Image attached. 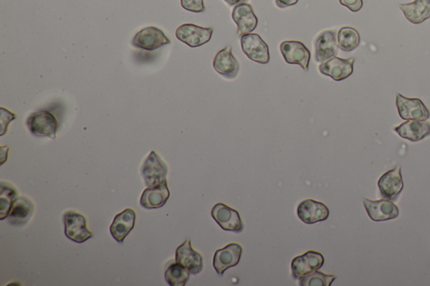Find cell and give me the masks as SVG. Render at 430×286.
Returning a JSON list of instances; mask_svg holds the SVG:
<instances>
[{"label":"cell","instance_id":"3957f363","mask_svg":"<svg viewBox=\"0 0 430 286\" xmlns=\"http://www.w3.org/2000/svg\"><path fill=\"white\" fill-rule=\"evenodd\" d=\"M171 41L161 30L149 26L140 30L131 42L135 49L153 51L159 48L169 45Z\"/></svg>","mask_w":430,"mask_h":286},{"label":"cell","instance_id":"5b68a950","mask_svg":"<svg viewBox=\"0 0 430 286\" xmlns=\"http://www.w3.org/2000/svg\"><path fill=\"white\" fill-rule=\"evenodd\" d=\"M244 54L254 63L267 64L270 61L269 47L258 34L250 33L240 37Z\"/></svg>","mask_w":430,"mask_h":286},{"label":"cell","instance_id":"44dd1931","mask_svg":"<svg viewBox=\"0 0 430 286\" xmlns=\"http://www.w3.org/2000/svg\"><path fill=\"white\" fill-rule=\"evenodd\" d=\"M394 131L403 139L410 140L411 142H419L430 135V123L407 120L395 128Z\"/></svg>","mask_w":430,"mask_h":286},{"label":"cell","instance_id":"7c38bea8","mask_svg":"<svg viewBox=\"0 0 430 286\" xmlns=\"http://www.w3.org/2000/svg\"><path fill=\"white\" fill-rule=\"evenodd\" d=\"M363 204L369 218L374 222H384L397 218L399 215L398 206L388 199L373 201L363 198Z\"/></svg>","mask_w":430,"mask_h":286},{"label":"cell","instance_id":"cb8c5ba5","mask_svg":"<svg viewBox=\"0 0 430 286\" xmlns=\"http://www.w3.org/2000/svg\"><path fill=\"white\" fill-rule=\"evenodd\" d=\"M33 213L34 205L32 201L25 197L16 198L8 214V222L14 226L25 225L29 222Z\"/></svg>","mask_w":430,"mask_h":286},{"label":"cell","instance_id":"7402d4cb","mask_svg":"<svg viewBox=\"0 0 430 286\" xmlns=\"http://www.w3.org/2000/svg\"><path fill=\"white\" fill-rule=\"evenodd\" d=\"M170 197V190L166 180L154 187H147L140 197V205L146 209H160Z\"/></svg>","mask_w":430,"mask_h":286},{"label":"cell","instance_id":"5bb4252c","mask_svg":"<svg viewBox=\"0 0 430 286\" xmlns=\"http://www.w3.org/2000/svg\"><path fill=\"white\" fill-rule=\"evenodd\" d=\"M355 58L342 59L333 56L330 60L319 65L320 73L330 77L336 82L345 80L352 76L354 72Z\"/></svg>","mask_w":430,"mask_h":286},{"label":"cell","instance_id":"30bf717a","mask_svg":"<svg viewBox=\"0 0 430 286\" xmlns=\"http://www.w3.org/2000/svg\"><path fill=\"white\" fill-rule=\"evenodd\" d=\"M280 51L288 64L300 65L305 72H309L311 54L304 43L287 41L281 43Z\"/></svg>","mask_w":430,"mask_h":286},{"label":"cell","instance_id":"d4e9b609","mask_svg":"<svg viewBox=\"0 0 430 286\" xmlns=\"http://www.w3.org/2000/svg\"><path fill=\"white\" fill-rule=\"evenodd\" d=\"M338 46L344 51H352L359 46L361 37L357 30L352 27H343L337 36Z\"/></svg>","mask_w":430,"mask_h":286},{"label":"cell","instance_id":"ffe728a7","mask_svg":"<svg viewBox=\"0 0 430 286\" xmlns=\"http://www.w3.org/2000/svg\"><path fill=\"white\" fill-rule=\"evenodd\" d=\"M135 220H137V213L131 209H126L116 216L109 231L118 243L122 244L125 237L133 231Z\"/></svg>","mask_w":430,"mask_h":286},{"label":"cell","instance_id":"e0dca14e","mask_svg":"<svg viewBox=\"0 0 430 286\" xmlns=\"http://www.w3.org/2000/svg\"><path fill=\"white\" fill-rule=\"evenodd\" d=\"M297 213L302 223L314 224L326 221L330 216V210L322 202L308 199L298 205Z\"/></svg>","mask_w":430,"mask_h":286},{"label":"cell","instance_id":"52a82bcc","mask_svg":"<svg viewBox=\"0 0 430 286\" xmlns=\"http://www.w3.org/2000/svg\"><path fill=\"white\" fill-rule=\"evenodd\" d=\"M324 263L323 254L316 251H308L293 259L292 275L295 280H300L321 268Z\"/></svg>","mask_w":430,"mask_h":286},{"label":"cell","instance_id":"4316f807","mask_svg":"<svg viewBox=\"0 0 430 286\" xmlns=\"http://www.w3.org/2000/svg\"><path fill=\"white\" fill-rule=\"evenodd\" d=\"M190 273L178 263H172L166 271L165 279L171 286L186 285L190 278Z\"/></svg>","mask_w":430,"mask_h":286},{"label":"cell","instance_id":"f546056e","mask_svg":"<svg viewBox=\"0 0 430 286\" xmlns=\"http://www.w3.org/2000/svg\"><path fill=\"white\" fill-rule=\"evenodd\" d=\"M17 116L16 113H12L8 110L1 108V125L2 133L1 135L6 134L8 130V125L12 120H16Z\"/></svg>","mask_w":430,"mask_h":286},{"label":"cell","instance_id":"9a60e30c","mask_svg":"<svg viewBox=\"0 0 430 286\" xmlns=\"http://www.w3.org/2000/svg\"><path fill=\"white\" fill-rule=\"evenodd\" d=\"M241 254H242V247L235 243L216 250L214 256L213 266L217 274L222 276L228 268L238 265Z\"/></svg>","mask_w":430,"mask_h":286},{"label":"cell","instance_id":"d6986e66","mask_svg":"<svg viewBox=\"0 0 430 286\" xmlns=\"http://www.w3.org/2000/svg\"><path fill=\"white\" fill-rule=\"evenodd\" d=\"M176 262L190 271L191 275H199L204 268V259L192 248L190 240H188L176 250Z\"/></svg>","mask_w":430,"mask_h":286},{"label":"cell","instance_id":"d6a6232c","mask_svg":"<svg viewBox=\"0 0 430 286\" xmlns=\"http://www.w3.org/2000/svg\"><path fill=\"white\" fill-rule=\"evenodd\" d=\"M229 6H236L238 4L247 3L248 0H223Z\"/></svg>","mask_w":430,"mask_h":286},{"label":"cell","instance_id":"2e32d148","mask_svg":"<svg viewBox=\"0 0 430 286\" xmlns=\"http://www.w3.org/2000/svg\"><path fill=\"white\" fill-rule=\"evenodd\" d=\"M232 19L237 25V36L241 37L244 35L254 32L257 27L258 19L251 4L244 3L238 4L232 11Z\"/></svg>","mask_w":430,"mask_h":286},{"label":"cell","instance_id":"9c48e42d","mask_svg":"<svg viewBox=\"0 0 430 286\" xmlns=\"http://www.w3.org/2000/svg\"><path fill=\"white\" fill-rule=\"evenodd\" d=\"M211 216L223 230L234 232H241L244 230V223L240 213L229 206L223 204L214 205Z\"/></svg>","mask_w":430,"mask_h":286},{"label":"cell","instance_id":"83f0119b","mask_svg":"<svg viewBox=\"0 0 430 286\" xmlns=\"http://www.w3.org/2000/svg\"><path fill=\"white\" fill-rule=\"evenodd\" d=\"M336 278L335 275H326L317 271L298 280V285L301 286H331Z\"/></svg>","mask_w":430,"mask_h":286},{"label":"cell","instance_id":"ac0fdd59","mask_svg":"<svg viewBox=\"0 0 430 286\" xmlns=\"http://www.w3.org/2000/svg\"><path fill=\"white\" fill-rule=\"evenodd\" d=\"M213 68L215 72L221 74L223 77L230 79V80L238 76L240 64L232 54L231 46L223 48L215 55L213 61Z\"/></svg>","mask_w":430,"mask_h":286},{"label":"cell","instance_id":"7a4b0ae2","mask_svg":"<svg viewBox=\"0 0 430 286\" xmlns=\"http://www.w3.org/2000/svg\"><path fill=\"white\" fill-rule=\"evenodd\" d=\"M65 235L70 240L82 244L94 237L93 232L87 230V220L81 213L68 211L63 215Z\"/></svg>","mask_w":430,"mask_h":286},{"label":"cell","instance_id":"8fae6325","mask_svg":"<svg viewBox=\"0 0 430 286\" xmlns=\"http://www.w3.org/2000/svg\"><path fill=\"white\" fill-rule=\"evenodd\" d=\"M377 185L381 197L385 199L397 200L405 188L401 166H396L381 175Z\"/></svg>","mask_w":430,"mask_h":286},{"label":"cell","instance_id":"277c9868","mask_svg":"<svg viewBox=\"0 0 430 286\" xmlns=\"http://www.w3.org/2000/svg\"><path fill=\"white\" fill-rule=\"evenodd\" d=\"M168 171V166L154 151L150 153L142 166V175L147 187L159 186L165 182Z\"/></svg>","mask_w":430,"mask_h":286},{"label":"cell","instance_id":"4fadbf2b","mask_svg":"<svg viewBox=\"0 0 430 286\" xmlns=\"http://www.w3.org/2000/svg\"><path fill=\"white\" fill-rule=\"evenodd\" d=\"M316 63H324L338 54L337 35L336 30H328L320 33L314 42Z\"/></svg>","mask_w":430,"mask_h":286},{"label":"cell","instance_id":"8992f818","mask_svg":"<svg viewBox=\"0 0 430 286\" xmlns=\"http://www.w3.org/2000/svg\"><path fill=\"white\" fill-rule=\"evenodd\" d=\"M396 105L403 120L427 121L430 118L429 110L419 99H409L397 94Z\"/></svg>","mask_w":430,"mask_h":286},{"label":"cell","instance_id":"603a6c76","mask_svg":"<svg viewBox=\"0 0 430 286\" xmlns=\"http://www.w3.org/2000/svg\"><path fill=\"white\" fill-rule=\"evenodd\" d=\"M399 8L412 24L419 25L430 18V0H414L410 4H400Z\"/></svg>","mask_w":430,"mask_h":286},{"label":"cell","instance_id":"4dcf8cb0","mask_svg":"<svg viewBox=\"0 0 430 286\" xmlns=\"http://www.w3.org/2000/svg\"><path fill=\"white\" fill-rule=\"evenodd\" d=\"M342 6L348 8L350 11L358 12L363 7V0H339Z\"/></svg>","mask_w":430,"mask_h":286},{"label":"cell","instance_id":"f1b7e54d","mask_svg":"<svg viewBox=\"0 0 430 286\" xmlns=\"http://www.w3.org/2000/svg\"><path fill=\"white\" fill-rule=\"evenodd\" d=\"M181 6L188 11L202 13L205 11L204 0H181Z\"/></svg>","mask_w":430,"mask_h":286},{"label":"cell","instance_id":"ba28073f","mask_svg":"<svg viewBox=\"0 0 430 286\" xmlns=\"http://www.w3.org/2000/svg\"><path fill=\"white\" fill-rule=\"evenodd\" d=\"M213 28H204L194 24L180 25L176 30V37L180 42L192 48L199 47L211 39Z\"/></svg>","mask_w":430,"mask_h":286},{"label":"cell","instance_id":"1f68e13d","mask_svg":"<svg viewBox=\"0 0 430 286\" xmlns=\"http://www.w3.org/2000/svg\"><path fill=\"white\" fill-rule=\"evenodd\" d=\"M298 2V0H275L276 7L280 8H285L295 6Z\"/></svg>","mask_w":430,"mask_h":286},{"label":"cell","instance_id":"6da1fadb","mask_svg":"<svg viewBox=\"0 0 430 286\" xmlns=\"http://www.w3.org/2000/svg\"><path fill=\"white\" fill-rule=\"evenodd\" d=\"M28 129L37 137L56 138L59 129V122L55 114L50 110L43 109L33 113L26 121Z\"/></svg>","mask_w":430,"mask_h":286},{"label":"cell","instance_id":"484cf974","mask_svg":"<svg viewBox=\"0 0 430 286\" xmlns=\"http://www.w3.org/2000/svg\"><path fill=\"white\" fill-rule=\"evenodd\" d=\"M17 195H18V193H17L14 187L4 182H1V192H0V219L4 220L8 217Z\"/></svg>","mask_w":430,"mask_h":286}]
</instances>
